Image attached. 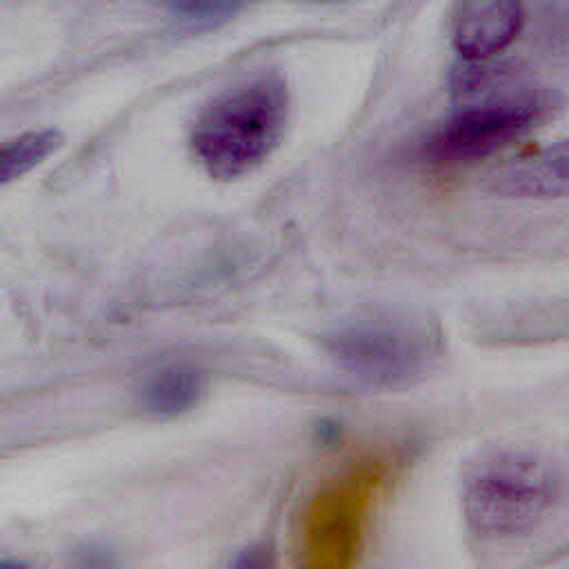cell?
I'll use <instances>...</instances> for the list:
<instances>
[{"label":"cell","instance_id":"obj_3","mask_svg":"<svg viewBox=\"0 0 569 569\" xmlns=\"http://www.w3.org/2000/svg\"><path fill=\"white\" fill-rule=\"evenodd\" d=\"M327 351L358 380L396 387L425 376L438 362L442 338L422 316L382 311L333 329L327 336Z\"/></svg>","mask_w":569,"mask_h":569},{"label":"cell","instance_id":"obj_2","mask_svg":"<svg viewBox=\"0 0 569 569\" xmlns=\"http://www.w3.org/2000/svg\"><path fill=\"white\" fill-rule=\"evenodd\" d=\"M289 118V89L262 73L218 93L196 118L191 151L216 180H236L260 167L278 147Z\"/></svg>","mask_w":569,"mask_h":569},{"label":"cell","instance_id":"obj_9","mask_svg":"<svg viewBox=\"0 0 569 569\" xmlns=\"http://www.w3.org/2000/svg\"><path fill=\"white\" fill-rule=\"evenodd\" d=\"M247 0H167L169 11L189 27H213L233 18Z\"/></svg>","mask_w":569,"mask_h":569},{"label":"cell","instance_id":"obj_1","mask_svg":"<svg viewBox=\"0 0 569 569\" xmlns=\"http://www.w3.org/2000/svg\"><path fill=\"white\" fill-rule=\"evenodd\" d=\"M560 467L527 447L482 451L462 478V511L469 527L489 540H509L536 529L560 502Z\"/></svg>","mask_w":569,"mask_h":569},{"label":"cell","instance_id":"obj_7","mask_svg":"<svg viewBox=\"0 0 569 569\" xmlns=\"http://www.w3.org/2000/svg\"><path fill=\"white\" fill-rule=\"evenodd\" d=\"M204 378L198 369L173 365L153 373L142 389V405L156 416H178L198 405Z\"/></svg>","mask_w":569,"mask_h":569},{"label":"cell","instance_id":"obj_4","mask_svg":"<svg viewBox=\"0 0 569 569\" xmlns=\"http://www.w3.org/2000/svg\"><path fill=\"white\" fill-rule=\"evenodd\" d=\"M538 98H513L469 107L447 120L427 142L425 153L436 162H473L522 138L542 118Z\"/></svg>","mask_w":569,"mask_h":569},{"label":"cell","instance_id":"obj_6","mask_svg":"<svg viewBox=\"0 0 569 569\" xmlns=\"http://www.w3.org/2000/svg\"><path fill=\"white\" fill-rule=\"evenodd\" d=\"M567 184L569 153L565 142L513 158L491 178V189L507 198H565Z\"/></svg>","mask_w":569,"mask_h":569},{"label":"cell","instance_id":"obj_5","mask_svg":"<svg viewBox=\"0 0 569 569\" xmlns=\"http://www.w3.org/2000/svg\"><path fill=\"white\" fill-rule=\"evenodd\" d=\"M525 24V0H458L451 42L465 62H487L502 53Z\"/></svg>","mask_w":569,"mask_h":569},{"label":"cell","instance_id":"obj_10","mask_svg":"<svg viewBox=\"0 0 569 569\" xmlns=\"http://www.w3.org/2000/svg\"><path fill=\"white\" fill-rule=\"evenodd\" d=\"M322 2H333V0H322Z\"/></svg>","mask_w":569,"mask_h":569},{"label":"cell","instance_id":"obj_8","mask_svg":"<svg viewBox=\"0 0 569 569\" xmlns=\"http://www.w3.org/2000/svg\"><path fill=\"white\" fill-rule=\"evenodd\" d=\"M62 147V133L56 129L24 131L0 142V187L22 178Z\"/></svg>","mask_w":569,"mask_h":569}]
</instances>
